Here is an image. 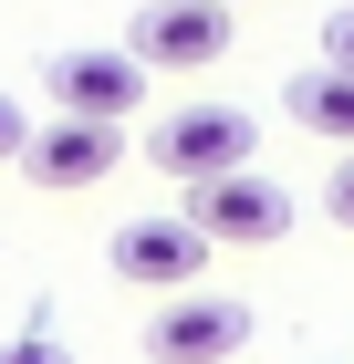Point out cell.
Returning <instances> with one entry per match:
<instances>
[{"label": "cell", "mask_w": 354, "mask_h": 364, "mask_svg": "<svg viewBox=\"0 0 354 364\" xmlns=\"http://www.w3.org/2000/svg\"><path fill=\"white\" fill-rule=\"evenodd\" d=\"M177 219H188L209 250H271L281 229H292V198H281V177L229 167V177H198V188L177 198Z\"/></svg>", "instance_id": "6da1fadb"}, {"label": "cell", "mask_w": 354, "mask_h": 364, "mask_svg": "<svg viewBox=\"0 0 354 364\" xmlns=\"http://www.w3.org/2000/svg\"><path fill=\"white\" fill-rule=\"evenodd\" d=\"M146 73L125 42H83V53H53L42 63V94H53V114H73V125H125V114L146 105Z\"/></svg>", "instance_id": "7a4b0ae2"}, {"label": "cell", "mask_w": 354, "mask_h": 364, "mask_svg": "<svg viewBox=\"0 0 354 364\" xmlns=\"http://www.w3.org/2000/svg\"><path fill=\"white\" fill-rule=\"evenodd\" d=\"M250 146H261V125H250L240 105H177V114H157L146 156H157V177L198 188V177H229V167H250Z\"/></svg>", "instance_id": "3957f363"}, {"label": "cell", "mask_w": 354, "mask_h": 364, "mask_svg": "<svg viewBox=\"0 0 354 364\" xmlns=\"http://www.w3.org/2000/svg\"><path fill=\"white\" fill-rule=\"evenodd\" d=\"M240 343H250V302H229V291H167L146 323L157 364H229Z\"/></svg>", "instance_id": "277c9868"}, {"label": "cell", "mask_w": 354, "mask_h": 364, "mask_svg": "<svg viewBox=\"0 0 354 364\" xmlns=\"http://www.w3.org/2000/svg\"><path fill=\"white\" fill-rule=\"evenodd\" d=\"M125 53L146 73H209L229 53V11H209V0H146L136 21H125Z\"/></svg>", "instance_id": "5b68a950"}, {"label": "cell", "mask_w": 354, "mask_h": 364, "mask_svg": "<svg viewBox=\"0 0 354 364\" xmlns=\"http://www.w3.org/2000/svg\"><path fill=\"white\" fill-rule=\"evenodd\" d=\"M115 281L125 291H198V271H209V240H198L188 219H125L105 240Z\"/></svg>", "instance_id": "8992f818"}, {"label": "cell", "mask_w": 354, "mask_h": 364, "mask_svg": "<svg viewBox=\"0 0 354 364\" xmlns=\"http://www.w3.org/2000/svg\"><path fill=\"white\" fill-rule=\"evenodd\" d=\"M115 156H125V125H73V114L31 125V146H21V167L42 188H94V177H115Z\"/></svg>", "instance_id": "52a82bcc"}, {"label": "cell", "mask_w": 354, "mask_h": 364, "mask_svg": "<svg viewBox=\"0 0 354 364\" xmlns=\"http://www.w3.org/2000/svg\"><path fill=\"white\" fill-rule=\"evenodd\" d=\"M292 125H302V136H333V146H354V73L313 63V73L292 84Z\"/></svg>", "instance_id": "ba28073f"}, {"label": "cell", "mask_w": 354, "mask_h": 364, "mask_svg": "<svg viewBox=\"0 0 354 364\" xmlns=\"http://www.w3.org/2000/svg\"><path fill=\"white\" fill-rule=\"evenodd\" d=\"M0 364H73V343H63L53 323H31V333H11V343H0Z\"/></svg>", "instance_id": "9c48e42d"}, {"label": "cell", "mask_w": 354, "mask_h": 364, "mask_svg": "<svg viewBox=\"0 0 354 364\" xmlns=\"http://www.w3.org/2000/svg\"><path fill=\"white\" fill-rule=\"evenodd\" d=\"M323 208H333V229H354V146L333 156V177H323Z\"/></svg>", "instance_id": "30bf717a"}, {"label": "cell", "mask_w": 354, "mask_h": 364, "mask_svg": "<svg viewBox=\"0 0 354 364\" xmlns=\"http://www.w3.org/2000/svg\"><path fill=\"white\" fill-rule=\"evenodd\" d=\"M21 146H31V114L0 94V167H21Z\"/></svg>", "instance_id": "8fae6325"}, {"label": "cell", "mask_w": 354, "mask_h": 364, "mask_svg": "<svg viewBox=\"0 0 354 364\" xmlns=\"http://www.w3.org/2000/svg\"><path fill=\"white\" fill-rule=\"evenodd\" d=\"M323 63H333V73H354V11H333V21H323Z\"/></svg>", "instance_id": "7c38bea8"}, {"label": "cell", "mask_w": 354, "mask_h": 364, "mask_svg": "<svg viewBox=\"0 0 354 364\" xmlns=\"http://www.w3.org/2000/svg\"><path fill=\"white\" fill-rule=\"evenodd\" d=\"M209 11H240V0H209Z\"/></svg>", "instance_id": "4fadbf2b"}]
</instances>
